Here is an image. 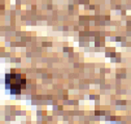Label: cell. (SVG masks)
Segmentation results:
<instances>
[{"instance_id":"6da1fadb","label":"cell","mask_w":131,"mask_h":124,"mask_svg":"<svg viewBox=\"0 0 131 124\" xmlns=\"http://www.w3.org/2000/svg\"><path fill=\"white\" fill-rule=\"evenodd\" d=\"M6 88L10 90L12 94H20L21 90L25 88V78H22L20 74L6 75Z\"/></svg>"}]
</instances>
